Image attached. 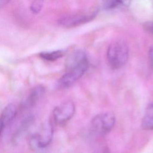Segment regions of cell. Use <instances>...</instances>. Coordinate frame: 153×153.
<instances>
[{
  "label": "cell",
  "instance_id": "cell-1",
  "mask_svg": "<svg viewBox=\"0 0 153 153\" xmlns=\"http://www.w3.org/2000/svg\"><path fill=\"white\" fill-rule=\"evenodd\" d=\"M88 60L85 53L81 50H75L66 61V73L59 79L57 85L60 88L71 86L87 71Z\"/></svg>",
  "mask_w": 153,
  "mask_h": 153
},
{
  "label": "cell",
  "instance_id": "cell-2",
  "mask_svg": "<svg viewBox=\"0 0 153 153\" xmlns=\"http://www.w3.org/2000/svg\"><path fill=\"white\" fill-rule=\"evenodd\" d=\"M129 54L127 44L118 40L111 43L107 50V60L109 66L114 69L123 67L127 62Z\"/></svg>",
  "mask_w": 153,
  "mask_h": 153
},
{
  "label": "cell",
  "instance_id": "cell-3",
  "mask_svg": "<svg viewBox=\"0 0 153 153\" xmlns=\"http://www.w3.org/2000/svg\"><path fill=\"white\" fill-rule=\"evenodd\" d=\"M97 10L91 9L76 14L64 16L58 20V23L62 27L71 28L85 24L92 20L97 15Z\"/></svg>",
  "mask_w": 153,
  "mask_h": 153
},
{
  "label": "cell",
  "instance_id": "cell-4",
  "mask_svg": "<svg viewBox=\"0 0 153 153\" xmlns=\"http://www.w3.org/2000/svg\"><path fill=\"white\" fill-rule=\"evenodd\" d=\"M115 117L112 112L101 113L95 116L91 120L92 130L99 134H105L113 128Z\"/></svg>",
  "mask_w": 153,
  "mask_h": 153
},
{
  "label": "cell",
  "instance_id": "cell-5",
  "mask_svg": "<svg viewBox=\"0 0 153 153\" xmlns=\"http://www.w3.org/2000/svg\"><path fill=\"white\" fill-rule=\"evenodd\" d=\"M53 127L50 122L45 123L38 133L30 139V145L38 148H44L47 146L53 139Z\"/></svg>",
  "mask_w": 153,
  "mask_h": 153
},
{
  "label": "cell",
  "instance_id": "cell-6",
  "mask_svg": "<svg viewBox=\"0 0 153 153\" xmlns=\"http://www.w3.org/2000/svg\"><path fill=\"white\" fill-rule=\"evenodd\" d=\"M75 105L71 100H66L56 106L53 111L54 121L62 124L69 121L75 113Z\"/></svg>",
  "mask_w": 153,
  "mask_h": 153
},
{
  "label": "cell",
  "instance_id": "cell-7",
  "mask_svg": "<svg viewBox=\"0 0 153 153\" xmlns=\"http://www.w3.org/2000/svg\"><path fill=\"white\" fill-rule=\"evenodd\" d=\"M45 91V87L42 85H38L33 88L25 102V106L29 108L34 106L43 96Z\"/></svg>",
  "mask_w": 153,
  "mask_h": 153
},
{
  "label": "cell",
  "instance_id": "cell-8",
  "mask_svg": "<svg viewBox=\"0 0 153 153\" xmlns=\"http://www.w3.org/2000/svg\"><path fill=\"white\" fill-rule=\"evenodd\" d=\"M17 113V108L14 103H10L4 108L0 116V119L5 127L8 125L14 119Z\"/></svg>",
  "mask_w": 153,
  "mask_h": 153
},
{
  "label": "cell",
  "instance_id": "cell-9",
  "mask_svg": "<svg viewBox=\"0 0 153 153\" xmlns=\"http://www.w3.org/2000/svg\"><path fill=\"white\" fill-rule=\"evenodd\" d=\"M141 128L144 130H153V102L146 108L141 121Z\"/></svg>",
  "mask_w": 153,
  "mask_h": 153
},
{
  "label": "cell",
  "instance_id": "cell-10",
  "mask_svg": "<svg viewBox=\"0 0 153 153\" xmlns=\"http://www.w3.org/2000/svg\"><path fill=\"white\" fill-rule=\"evenodd\" d=\"M66 53V51L63 50H59L53 51H44L41 52L39 55V56L47 61H55L62 57Z\"/></svg>",
  "mask_w": 153,
  "mask_h": 153
},
{
  "label": "cell",
  "instance_id": "cell-11",
  "mask_svg": "<svg viewBox=\"0 0 153 153\" xmlns=\"http://www.w3.org/2000/svg\"><path fill=\"white\" fill-rule=\"evenodd\" d=\"M131 0H103V8L105 10H111L120 5H128Z\"/></svg>",
  "mask_w": 153,
  "mask_h": 153
},
{
  "label": "cell",
  "instance_id": "cell-12",
  "mask_svg": "<svg viewBox=\"0 0 153 153\" xmlns=\"http://www.w3.org/2000/svg\"><path fill=\"white\" fill-rule=\"evenodd\" d=\"M42 7V0H35L32 3L30 9L33 13L37 14L41 10Z\"/></svg>",
  "mask_w": 153,
  "mask_h": 153
},
{
  "label": "cell",
  "instance_id": "cell-13",
  "mask_svg": "<svg viewBox=\"0 0 153 153\" xmlns=\"http://www.w3.org/2000/svg\"><path fill=\"white\" fill-rule=\"evenodd\" d=\"M144 30L150 34L153 35V21H148L143 25Z\"/></svg>",
  "mask_w": 153,
  "mask_h": 153
},
{
  "label": "cell",
  "instance_id": "cell-14",
  "mask_svg": "<svg viewBox=\"0 0 153 153\" xmlns=\"http://www.w3.org/2000/svg\"><path fill=\"white\" fill-rule=\"evenodd\" d=\"M148 56H149L150 64H151L152 68H153V45H152L149 48Z\"/></svg>",
  "mask_w": 153,
  "mask_h": 153
},
{
  "label": "cell",
  "instance_id": "cell-15",
  "mask_svg": "<svg viewBox=\"0 0 153 153\" xmlns=\"http://www.w3.org/2000/svg\"><path fill=\"white\" fill-rule=\"evenodd\" d=\"M11 0H0V8L8 4Z\"/></svg>",
  "mask_w": 153,
  "mask_h": 153
},
{
  "label": "cell",
  "instance_id": "cell-16",
  "mask_svg": "<svg viewBox=\"0 0 153 153\" xmlns=\"http://www.w3.org/2000/svg\"><path fill=\"white\" fill-rule=\"evenodd\" d=\"M4 127H5V126H4L3 123L2 122V121L0 119V135H1V133H2Z\"/></svg>",
  "mask_w": 153,
  "mask_h": 153
},
{
  "label": "cell",
  "instance_id": "cell-17",
  "mask_svg": "<svg viewBox=\"0 0 153 153\" xmlns=\"http://www.w3.org/2000/svg\"><path fill=\"white\" fill-rule=\"evenodd\" d=\"M152 2H153V0H152Z\"/></svg>",
  "mask_w": 153,
  "mask_h": 153
}]
</instances>
